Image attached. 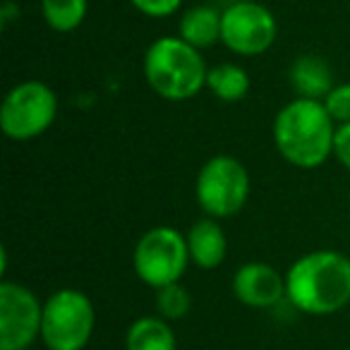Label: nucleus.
Listing matches in <instances>:
<instances>
[{
  "instance_id": "1",
  "label": "nucleus",
  "mask_w": 350,
  "mask_h": 350,
  "mask_svg": "<svg viewBox=\"0 0 350 350\" xmlns=\"http://www.w3.org/2000/svg\"><path fill=\"white\" fill-rule=\"evenodd\" d=\"M286 300L310 317H329L350 302V259L336 250H314L291 264Z\"/></svg>"
},
{
  "instance_id": "2",
  "label": "nucleus",
  "mask_w": 350,
  "mask_h": 350,
  "mask_svg": "<svg viewBox=\"0 0 350 350\" xmlns=\"http://www.w3.org/2000/svg\"><path fill=\"white\" fill-rule=\"evenodd\" d=\"M336 122L324 101L293 98L276 113L273 142L283 159L295 168H319L334 154Z\"/></svg>"
},
{
  "instance_id": "3",
  "label": "nucleus",
  "mask_w": 350,
  "mask_h": 350,
  "mask_svg": "<svg viewBox=\"0 0 350 350\" xmlns=\"http://www.w3.org/2000/svg\"><path fill=\"white\" fill-rule=\"evenodd\" d=\"M202 53L180 36H161L144 53V79L165 101H187L206 87Z\"/></svg>"
},
{
  "instance_id": "4",
  "label": "nucleus",
  "mask_w": 350,
  "mask_h": 350,
  "mask_svg": "<svg viewBox=\"0 0 350 350\" xmlns=\"http://www.w3.org/2000/svg\"><path fill=\"white\" fill-rule=\"evenodd\" d=\"M96 329V307L87 293L60 288L44 302L41 343L49 350H84Z\"/></svg>"
},
{
  "instance_id": "5",
  "label": "nucleus",
  "mask_w": 350,
  "mask_h": 350,
  "mask_svg": "<svg viewBox=\"0 0 350 350\" xmlns=\"http://www.w3.org/2000/svg\"><path fill=\"white\" fill-rule=\"evenodd\" d=\"M197 204L209 219H230L240 214L250 200V173L228 154L211 156L197 173Z\"/></svg>"
},
{
  "instance_id": "6",
  "label": "nucleus",
  "mask_w": 350,
  "mask_h": 350,
  "mask_svg": "<svg viewBox=\"0 0 350 350\" xmlns=\"http://www.w3.org/2000/svg\"><path fill=\"white\" fill-rule=\"evenodd\" d=\"M132 267L137 278L154 291L170 283H180L190 267L185 235L170 226H156L146 230L135 245Z\"/></svg>"
},
{
  "instance_id": "7",
  "label": "nucleus",
  "mask_w": 350,
  "mask_h": 350,
  "mask_svg": "<svg viewBox=\"0 0 350 350\" xmlns=\"http://www.w3.org/2000/svg\"><path fill=\"white\" fill-rule=\"evenodd\" d=\"M58 116V96L44 82H22L12 87L0 106V127L12 142H29L41 137Z\"/></svg>"
},
{
  "instance_id": "8",
  "label": "nucleus",
  "mask_w": 350,
  "mask_h": 350,
  "mask_svg": "<svg viewBox=\"0 0 350 350\" xmlns=\"http://www.w3.org/2000/svg\"><path fill=\"white\" fill-rule=\"evenodd\" d=\"M44 302L31 288L0 283V350H27L41 338Z\"/></svg>"
},
{
  "instance_id": "9",
  "label": "nucleus",
  "mask_w": 350,
  "mask_h": 350,
  "mask_svg": "<svg viewBox=\"0 0 350 350\" xmlns=\"http://www.w3.org/2000/svg\"><path fill=\"white\" fill-rule=\"evenodd\" d=\"M278 34L276 17L254 0H238L224 10L221 44L238 55H262L273 46Z\"/></svg>"
},
{
  "instance_id": "10",
  "label": "nucleus",
  "mask_w": 350,
  "mask_h": 350,
  "mask_svg": "<svg viewBox=\"0 0 350 350\" xmlns=\"http://www.w3.org/2000/svg\"><path fill=\"white\" fill-rule=\"evenodd\" d=\"M233 295L252 310H271L286 300V276L267 262H247L233 276Z\"/></svg>"
},
{
  "instance_id": "11",
  "label": "nucleus",
  "mask_w": 350,
  "mask_h": 350,
  "mask_svg": "<svg viewBox=\"0 0 350 350\" xmlns=\"http://www.w3.org/2000/svg\"><path fill=\"white\" fill-rule=\"evenodd\" d=\"M187 240V252H190V262L195 267L204 269H219L226 262L228 254V238H226L224 228L219 226L216 219H202L192 226L185 233Z\"/></svg>"
},
{
  "instance_id": "12",
  "label": "nucleus",
  "mask_w": 350,
  "mask_h": 350,
  "mask_svg": "<svg viewBox=\"0 0 350 350\" xmlns=\"http://www.w3.org/2000/svg\"><path fill=\"white\" fill-rule=\"evenodd\" d=\"M288 77H291L293 89L297 92V98L324 101L326 94L336 87L329 63L321 60L319 55H300L291 65V75Z\"/></svg>"
},
{
  "instance_id": "13",
  "label": "nucleus",
  "mask_w": 350,
  "mask_h": 350,
  "mask_svg": "<svg viewBox=\"0 0 350 350\" xmlns=\"http://www.w3.org/2000/svg\"><path fill=\"white\" fill-rule=\"evenodd\" d=\"M221 25H224V12L209 5H197L180 17L178 36L195 46L197 51H202L221 41Z\"/></svg>"
},
{
  "instance_id": "14",
  "label": "nucleus",
  "mask_w": 350,
  "mask_h": 350,
  "mask_svg": "<svg viewBox=\"0 0 350 350\" xmlns=\"http://www.w3.org/2000/svg\"><path fill=\"white\" fill-rule=\"evenodd\" d=\"M125 350H178V340L170 321L159 314H146L127 326Z\"/></svg>"
},
{
  "instance_id": "15",
  "label": "nucleus",
  "mask_w": 350,
  "mask_h": 350,
  "mask_svg": "<svg viewBox=\"0 0 350 350\" xmlns=\"http://www.w3.org/2000/svg\"><path fill=\"white\" fill-rule=\"evenodd\" d=\"M206 87L211 89L216 98L226 103L243 101L250 92V75L235 63L216 65L206 75Z\"/></svg>"
},
{
  "instance_id": "16",
  "label": "nucleus",
  "mask_w": 350,
  "mask_h": 350,
  "mask_svg": "<svg viewBox=\"0 0 350 350\" xmlns=\"http://www.w3.org/2000/svg\"><path fill=\"white\" fill-rule=\"evenodd\" d=\"M87 0H41V15L53 31H75L87 17Z\"/></svg>"
},
{
  "instance_id": "17",
  "label": "nucleus",
  "mask_w": 350,
  "mask_h": 350,
  "mask_svg": "<svg viewBox=\"0 0 350 350\" xmlns=\"http://www.w3.org/2000/svg\"><path fill=\"white\" fill-rule=\"evenodd\" d=\"M192 295L183 283H170L156 291V312L165 321H180L190 314Z\"/></svg>"
},
{
  "instance_id": "18",
  "label": "nucleus",
  "mask_w": 350,
  "mask_h": 350,
  "mask_svg": "<svg viewBox=\"0 0 350 350\" xmlns=\"http://www.w3.org/2000/svg\"><path fill=\"white\" fill-rule=\"evenodd\" d=\"M324 106L329 111V116L334 118V122L345 125L350 122V82L336 84L324 98Z\"/></svg>"
},
{
  "instance_id": "19",
  "label": "nucleus",
  "mask_w": 350,
  "mask_h": 350,
  "mask_svg": "<svg viewBox=\"0 0 350 350\" xmlns=\"http://www.w3.org/2000/svg\"><path fill=\"white\" fill-rule=\"evenodd\" d=\"M130 3L142 15L154 17V20H163V17H170L173 12H178L183 0H130Z\"/></svg>"
},
{
  "instance_id": "20",
  "label": "nucleus",
  "mask_w": 350,
  "mask_h": 350,
  "mask_svg": "<svg viewBox=\"0 0 350 350\" xmlns=\"http://www.w3.org/2000/svg\"><path fill=\"white\" fill-rule=\"evenodd\" d=\"M334 156L340 161V165H345V168L350 170V122L336 127Z\"/></svg>"
}]
</instances>
